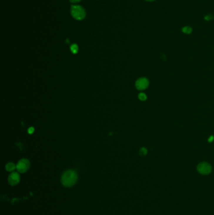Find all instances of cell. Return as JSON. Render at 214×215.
I'll use <instances>...</instances> for the list:
<instances>
[{"label": "cell", "mask_w": 214, "mask_h": 215, "mask_svg": "<svg viewBox=\"0 0 214 215\" xmlns=\"http://www.w3.org/2000/svg\"><path fill=\"white\" fill-rule=\"evenodd\" d=\"M77 174L73 170H68L63 172L61 177V182L63 186L70 188L76 183L77 181Z\"/></svg>", "instance_id": "obj_1"}, {"label": "cell", "mask_w": 214, "mask_h": 215, "mask_svg": "<svg viewBox=\"0 0 214 215\" xmlns=\"http://www.w3.org/2000/svg\"><path fill=\"white\" fill-rule=\"evenodd\" d=\"M71 15L77 20H82L86 17V11L82 6L78 5L71 6Z\"/></svg>", "instance_id": "obj_2"}, {"label": "cell", "mask_w": 214, "mask_h": 215, "mask_svg": "<svg viewBox=\"0 0 214 215\" xmlns=\"http://www.w3.org/2000/svg\"><path fill=\"white\" fill-rule=\"evenodd\" d=\"M30 166V161L26 158H23L21 159L16 165V169L20 173L26 172Z\"/></svg>", "instance_id": "obj_3"}, {"label": "cell", "mask_w": 214, "mask_h": 215, "mask_svg": "<svg viewBox=\"0 0 214 215\" xmlns=\"http://www.w3.org/2000/svg\"><path fill=\"white\" fill-rule=\"evenodd\" d=\"M197 171L202 175H207L211 172L212 166L207 162L200 163L197 166Z\"/></svg>", "instance_id": "obj_4"}, {"label": "cell", "mask_w": 214, "mask_h": 215, "mask_svg": "<svg viewBox=\"0 0 214 215\" xmlns=\"http://www.w3.org/2000/svg\"><path fill=\"white\" fill-rule=\"evenodd\" d=\"M149 81L145 77L138 79L136 82V87L138 90H145L148 87Z\"/></svg>", "instance_id": "obj_5"}, {"label": "cell", "mask_w": 214, "mask_h": 215, "mask_svg": "<svg viewBox=\"0 0 214 215\" xmlns=\"http://www.w3.org/2000/svg\"><path fill=\"white\" fill-rule=\"evenodd\" d=\"M20 177L17 172H13L8 177V183L12 186L17 185L20 183Z\"/></svg>", "instance_id": "obj_6"}, {"label": "cell", "mask_w": 214, "mask_h": 215, "mask_svg": "<svg viewBox=\"0 0 214 215\" xmlns=\"http://www.w3.org/2000/svg\"><path fill=\"white\" fill-rule=\"evenodd\" d=\"M15 169H16V166L15 165V163L12 162L8 163L6 165V170L8 172L13 171Z\"/></svg>", "instance_id": "obj_7"}, {"label": "cell", "mask_w": 214, "mask_h": 215, "mask_svg": "<svg viewBox=\"0 0 214 215\" xmlns=\"http://www.w3.org/2000/svg\"><path fill=\"white\" fill-rule=\"evenodd\" d=\"M182 32L185 33V34H189L192 32V28H190V27H185L182 29Z\"/></svg>", "instance_id": "obj_8"}, {"label": "cell", "mask_w": 214, "mask_h": 215, "mask_svg": "<svg viewBox=\"0 0 214 215\" xmlns=\"http://www.w3.org/2000/svg\"><path fill=\"white\" fill-rule=\"evenodd\" d=\"M71 50L73 54H76L78 52V46L76 44H73L71 47Z\"/></svg>", "instance_id": "obj_9"}, {"label": "cell", "mask_w": 214, "mask_h": 215, "mask_svg": "<svg viewBox=\"0 0 214 215\" xmlns=\"http://www.w3.org/2000/svg\"><path fill=\"white\" fill-rule=\"evenodd\" d=\"M138 97H139V99L141 101H145L147 98L146 95L145 94V93H143V92L140 93V94L138 95Z\"/></svg>", "instance_id": "obj_10"}, {"label": "cell", "mask_w": 214, "mask_h": 215, "mask_svg": "<svg viewBox=\"0 0 214 215\" xmlns=\"http://www.w3.org/2000/svg\"><path fill=\"white\" fill-rule=\"evenodd\" d=\"M139 153H140V155L141 156H145L146 155L147 153V149L145 147H143L141 148L140 151H139Z\"/></svg>", "instance_id": "obj_11"}, {"label": "cell", "mask_w": 214, "mask_h": 215, "mask_svg": "<svg viewBox=\"0 0 214 215\" xmlns=\"http://www.w3.org/2000/svg\"><path fill=\"white\" fill-rule=\"evenodd\" d=\"M213 18L214 17L212 15H207V16H206L205 17V19L206 20L208 21V20H212Z\"/></svg>", "instance_id": "obj_12"}, {"label": "cell", "mask_w": 214, "mask_h": 215, "mask_svg": "<svg viewBox=\"0 0 214 215\" xmlns=\"http://www.w3.org/2000/svg\"><path fill=\"white\" fill-rule=\"evenodd\" d=\"M28 132H29V133L30 134H32V133H33L34 132V127H30L29 129V131H28Z\"/></svg>", "instance_id": "obj_13"}, {"label": "cell", "mask_w": 214, "mask_h": 215, "mask_svg": "<svg viewBox=\"0 0 214 215\" xmlns=\"http://www.w3.org/2000/svg\"><path fill=\"white\" fill-rule=\"evenodd\" d=\"M213 140H214V137L213 136H210V138H208V142H212L213 141Z\"/></svg>", "instance_id": "obj_14"}, {"label": "cell", "mask_w": 214, "mask_h": 215, "mask_svg": "<svg viewBox=\"0 0 214 215\" xmlns=\"http://www.w3.org/2000/svg\"><path fill=\"white\" fill-rule=\"evenodd\" d=\"M81 0H70V1L73 3H78L79 1H81Z\"/></svg>", "instance_id": "obj_15"}, {"label": "cell", "mask_w": 214, "mask_h": 215, "mask_svg": "<svg viewBox=\"0 0 214 215\" xmlns=\"http://www.w3.org/2000/svg\"><path fill=\"white\" fill-rule=\"evenodd\" d=\"M146 1H154V0H146Z\"/></svg>", "instance_id": "obj_16"}]
</instances>
